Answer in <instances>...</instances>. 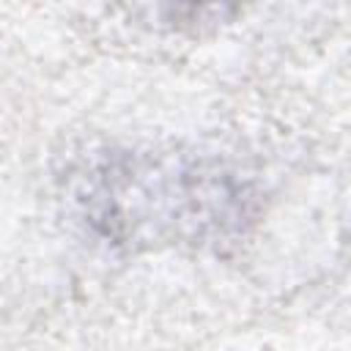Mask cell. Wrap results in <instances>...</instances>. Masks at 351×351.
I'll return each instance as SVG.
<instances>
[{"instance_id": "1", "label": "cell", "mask_w": 351, "mask_h": 351, "mask_svg": "<svg viewBox=\"0 0 351 351\" xmlns=\"http://www.w3.org/2000/svg\"><path fill=\"white\" fill-rule=\"evenodd\" d=\"M85 222L115 247H219L255 217V192L217 156L107 151L80 176Z\"/></svg>"}]
</instances>
